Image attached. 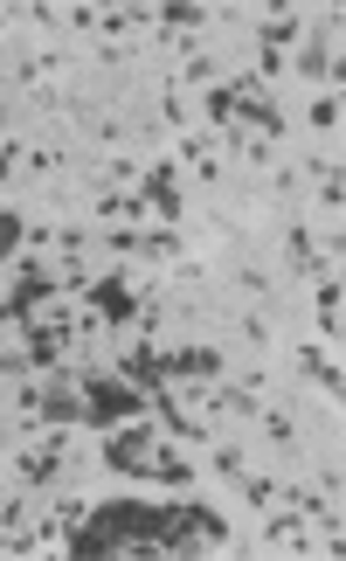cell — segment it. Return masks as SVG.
<instances>
[{"label":"cell","mask_w":346,"mask_h":561,"mask_svg":"<svg viewBox=\"0 0 346 561\" xmlns=\"http://www.w3.org/2000/svg\"><path fill=\"white\" fill-rule=\"evenodd\" d=\"M14 478H22V485L63 478V429H55V437H35L28 451H14Z\"/></svg>","instance_id":"4"},{"label":"cell","mask_w":346,"mask_h":561,"mask_svg":"<svg viewBox=\"0 0 346 561\" xmlns=\"http://www.w3.org/2000/svg\"><path fill=\"white\" fill-rule=\"evenodd\" d=\"M187 166L201 180H222V160H215V139H187Z\"/></svg>","instance_id":"11"},{"label":"cell","mask_w":346,"mask_h":561,"mask_svg":"<svg viewBox=\"0 0 346 561\" xmlns=\"http://www.w3.org/2000/svg\"><path fill=\"white\" fill-rule=\"evenodd\" d=\"M146 209H160L166 222H181V180H173V166H166V160L146 174Z\"/></svg>","instance_id":"7"},{"label":"cell","mask_w":346,"mask_h":561,"mask_svg":"<svg viewBox=\"0 0 346 561\" xmlns=\"http://www.w3.org/2000/svg\"><path fill=\"white\" fill-rule=\"evenodd\" d=\"M22 229H28L22 215H14V209H0V257H14V242H22Z\"/></svg>","instance_id":"14"},{"label":"cell","mask_w":346,"mask_h":561,"mask_svg":"<svg viewBox=\"0 0 346 561\" xmlns=\"http://www.w3.org/2000/svg\"><path fill=\"white\" fill-rule=\"evenodd\" d=\"M195 540H228V527L208 507H139V499H111V507H90L70 527L63 548L76 554H125V548H160L181 554Z\"/></svg>","instance_id":"1"},{"label":"cell","mask_w":346,"mask_h":561,"mask_svg":"<svg viewBox=\"0 0 346 561\" xmlns=\"http://www.w3.org/2000/svg\"><path fill=\"white\" fill-rule=\"evenodd\" d=\"M312 125H319V133H339V90H333V98H319V104H312Z\"/></svg>","instance_id":"15"},{"label":"cell","mask_w":346,"mask_h":561,"mask_svg":"<svg viewBox=\"0 0 346 561\" xmlns=\"http://www.w3.org/2000/svg\"><path fill=\"white\" fill-rule=\"evenodd\" d=\"M146 478H160V485L181 493V485H195V464H187L181 451H152V472H146Z\"/></svg>","instance_id":"10"},{"label":"cell","mask_w":346,"mask_h":561,"mask_svg":"<svg viewBox=\"0 0 346 561\" xmlns=\"http://www.w3.org/2000/svg\"><path fill=\"white\" fill-rule=\"evenodd\" d=\"M76 396H84V416H90V423H104V429H111V423L139 416L146 388H132V382H125L119 367H111V374L98 367V374H84V388H76Z\"/></svg>","instance_id":"2"},{"label":"cell","mask_w":346,"mask_h":561,"mask_svg":"<svg viewBox=\"0 0 346 561\" xmlns=\"http://www.w3.org/2000/svg\"><path fill=\"white\" fill-rule=\"evenodd\" d=\"M152 451H160V437H152L146 423H132V429H119V437H104V472L146 478L152 472Z\"/></svg>","instance_id":"3"},{"label":"cell","mask_w":346,"mask_h":561,"mask_svg":"<svg viewBox=\"0 0 346 561\" xmlns=\"http://www.w3.org/2000/svg\"><path fill=\"white\" fill-rule=\"evenodd\" d=\"M298 70H305V77H333L339 84V63H333V42H325V22H312V42H305V55H298Z\"/></svg>","instance_id":"8"},{"label":"cell","mask_w":346,"mask_h":561,"mask_svg":"<svg viewBox=\"0 0 346 561\" xmlns=\"http://www.w3.org/2000/svg\"><path fill=\"white\" fill-rule=\"evenodd\" d=\"M8 160H14V153H8V146H0V174H8Z\"/></svg>","instance_id":"16"},{"label":"cell","mask_w":346,"mask_h":561,"mask_svg":"<svg viewBox=\"0 0 346 561\" xmlns=\"http://www.w3.org/2000/svg\"><path fill=\"white\" fill-rule=\"evenodd\" d=\"M263 540H271V548H325L319 534H305V513L292 507V513H271L263 520Z\"/></svg>","instance_id":"6"},{"label":"cell","mask_w":346,"mask_h":561,"mask_svg":"<svg viewBox=\"0 0 346 561\" xmlns=\"http://www.w3.org/2000/svg\"><path fill=\"white\" fill-rule=\"evenodd\" d=\"M298 374H312V382L325 388V396H333V402H339V361H325V353H319V347H298Z\"/></svg>","instance_id":"9"},{"label":"cell","mask_w":346,"mask_h":561,"mask_svg":"<svg viewBox=\"0 0 346 561\" xmlns=\"http://www.w3.org/2000/svg\"><path fill=\"white\" fill-rule=\"evenodd\" d=\"M8 28H14V14H0V35H8Z\"/></svg>","instance_id":"17"},{"label":"cell","mask_w":346,"mask_h":561,"mask_svg":"<svg viewBox=\"0 0 346 561\" xmlns=\"http://www.w3.org/2000/svg\"><path fill=\"white\" fill-rule=\"evenodd\" d=\"M215 472H222V478H243V472H249L243 444H222V451H215Z\"/></svg>","instance_id":"13"},{"label":"cell","mask_w":346,"mask_h":561,"mask_svg":"<svg viewBox=\"0 0 346 561\" xmlns=\"http://www.w3.org/2000/svg\"><path fill=\"white\" fill-rule=\"evenodd\" d=\"M90 312H98V320H132V312H139V291H132V277L125 271H111V277H90Z\"/></svg>","instance_id":"5"},{"label":"cell","mask_w":346,"mask_h":561,"mask_svg":"<svg viewBox=\"0 0 346 561\" xmlns=\"http://www.w3.org/2000/svg\"><path fill=\"white\" fill-rule=\"evenodd\" d=\"M146 257H160V264H166V257H181V229H152L146 236Z\"/></svg>","instance_id":"12"}]
</instances>
